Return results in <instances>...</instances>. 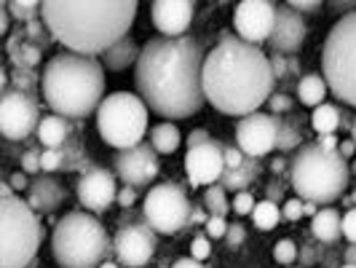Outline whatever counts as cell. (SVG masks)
I'll list each match as a JSON object with an SVG mask.
<instances>
[{
  "instance_id": "cell-6",
  "label": "cell",
  "mask_w": 356,
  "mask_h": 268,
  "mask_svg": "<svg viewBox=\"0 0 356 268\" xmlns=\"http://www.w3.org/2000/svg\"><path fill=\"white\" fill-rule=\"evenodd\" d=\"M113 242L105 226L91 212L75 210L56 220L51 233V252L59 268H99L107 263Z\"/></svg>"
},
{
  "instance_id": "cell-46",
  "label": "cell",
  "mask_w": 356,
  "mask_h": 268,
  "mask_svg": "<svg viewBox=\"0 0 356 268\" xmlns=\"http://www.w3.org/2000/svg\"><path fill=\"white\" fill-rule=\"evenodd\" d=\"M247 239V231H244V226H238V223H231L228 226V233H225V242L231 244V247H236V244H241Z\"/></svg>"
},
{
  "instance_id": "cell-56",
  "label": "cell",
  "mask_w": 356,
  "mask_h": 268,
  "mask_svg": "<svg viewBox=\"0 0 356 268\" xmlns=\"http://www.w3.org/2000/svg\"><path fill=\"white\" fill-rule=\"evenodd\" d=\"M172 268H204L198 260H193V258H182V260H177Z\"/></svg>"
},
{
  "instance_id": "cell-53",
  "label": "cell",
  "mask_w": 356,
  "mask_h": 268,
  "mask_svg": "<svg viewBox=\"0 0 356 268\" xmlns=\"http://www.w3.org/2000/svg\"><path fill=\"white\" fill-rule=\"evenodd\" d=\"M282 198H284V188H282V182H270V185H268V201H276V204H279Z\"/></svg>"
},
{
  "instance_id": "cell-34",
  "label": "cell",
  "mask_w": 356,
  "mask_h": 268,
  "mask_svg": "<svg viewBox=\"0 0 356 268\" xmlns=\"http://www.w3.org/2000/svg\"><path fill=\"white\" fill-rule=\"evenodd\" d=\"M67 166V159H65V150H43L40 153V169L43 172H59Z\"/></svg>"
},
{
  "instance_id": "cell-33",
  "label": "cell",
  "mask_w": 356,
  "mask_h": 268,
  "mask_svg": "<svg viewBox=\"0 0 356 268\" xmlns=\"http://www.w3.org/2000/svg\"><path fill=\"white\" fill-rule=\"evenodd\" d=\"M273 260H276L279 266L292 268V263L298 260V244H295L292 239H282V242H276V244H273Z\"/></svg>"
},
{
  "instance_id": "cell-4",
  "label": "cell",
  "mask_w": 356,
  "mask_h": 268,
  "mask_svg": "<svg viewBox=\"0 0 356 268\" xmlns=\"http://www.w3.org/2000/svg\"><path fill=\"white\" fill-rule=\"evenodd\" d=\"M40 91L54 116L86 118L105 102V65L97 56L54 54L40 75Z\"/></svg>"
},
{
  "instance_id": "cell-3",
  "label": "cell",
  "mask_w": 356,
  "mask_h": 268,
  "mask_svg": "<svg viewBox=\"0 0 356 268\" xmlns=\"http://www.w3.org/2000/svg\"><path fill=\"white\" fill-rule=\"evenodd\" d=\"M40 19L65 52L83 56H102L118 40L131 33L137 19V3H72V0H46Z\"/></svg>"
},
{
  "instance_id": "cell-62",
  "label": "cell",
  "mask_w": 356,
  "mask_h": 268,
  "mask_svg": "<svg viewBox=\"0 0 356 268\" xmlns=\"http://www.w3.org/2000/svg\"><path fill=\"white\" fill-rule=\"evenodd\" d=\"M348 201H351V207H356V188L351 191V196H348Z\"/></svg>"
},
{
  "instance_id": "cell-54",
  "label": "cell",
  "mask_w": 356,
  "mask_h": 268,
  "mask_svg": "<svg viewBox=\"0 0 356 268\" xmlns=\"http://www.w3.org/2000/svg\"><path fill=\"white\" fill-rule=\"evenodd\" d=\"M316 145H321L324 150H338L340 140L335 137V134H319V143Z\"/></svg>"
},
{
  "instance_id": "cell-7",
  "label": "cell",
  "mask_w": 356,
  "mask_h": 268,
  "mask_svg": "<svg viewBox=\"0 0 356 268\" xmlns=\"http://www.w3.org/2000/svg\"><path fill=\"white\" fill-rule=\"evenodd\" d=\"M43 228L22 196L0 198V268H27L38 255Z\"/></svg>"
},
{
  "instance_id": "cell-25",
  "label": "cell",
  "mask_w": 356,
  "mask_h": 268,
  "mask_svg": "<svg viewBox=\"0 0 356 268\" xmlns=\"http://www.w3.org/2000/svg\"><path fill=\"white\" fill-rule=\"evenodd\" d=\"M8 52H11V59H14V68H22V70H33L38 62H40V52L43 49H38L35 43H30L24 33H22V27H19L14 38L8 40Z\"/></svg>"
},
{
  "instance_id": "cell-20",
  "label": "cell",
  "mask_w": 356,
  "mask_h": 268,
  "mask_svg": "<svg viewBox=\"0 0 356 268\" xmlns=\"http://www.w3.org/2000/svg\"><path fill=\"white\" fill-rule=\"evenodd\" d=\"M65 188H62V182L51 175H38L33 180V185H30V191H27V204L35 210V212H43V214H51L56 212L62 204H65Z\"/></svg>"
},
{
  "instance_id": "cell-36",
  "label": "cell",
  "mask_w": 356,
  "mask_h": 268,
  "mask_svg": "<svg viewBox=\"0 0 356 268\" xmlns=\"http://www.w3.org/2000/svg\"><path fill=\"white\" fill-rule=\"evenodd\" d=\"M209 255H212V239L209 236H196L191 242V258L198 260V263H204Z\"/></svg>"
},
{
  "instance_id": "cell-21",
  "label": "cell",
  "mask_w": 356,
  "mask_h": 268,
  "mask_svg": "<svg viewBox=\"0 0 356 268\" xmlns=\"http://www.w3.org/2000/svg\"><path fill=\"white\" fill-rule=\"evenodd\" d=\"M140 46L134 43V38L126 36L124 40H118L113 49H107L102 54V65H105V70L110 72H121L126 68H131V65H137V59H140Z\"/></svg>"
},
{
  "instance_id": "cell-32",
  "label": "cell",
  "mask_w": 356,
  "mask_h": 268,
  "mask_svg": "<svg viewBox=\"0 0 356 268\" xmlns=\"http://www.w3.org/2000/svg\"><path fill=\"white\" fill-rule=\"evenodd\" d=\"M40 8H43V3H35V0H14V3H8L11 17L17 19L22 27L30 24V22H38L40 19Z\"/></svg>"
},
{
  "instance_id": "cell-55",
  "label": "cell",
  "mask_w": 356,
  "mask_h": 268,
  "mask_svg": "<svg viewBox=\"0 0 356 268\" xmlns=\"http://www.w3.org/2000/svg\"><path fill=\"white\" fill-rule=\"evenodd\" d=\"M343 260H346L348 266H356V244H348V247L343 250Z\"/></svg>"
},
{
  "instance_id": "cell-47",
  "label": "cell",
  "mask_w": 356,
  "mask_h": 268,
  "mask_svg": "<svg viewBox=\"0 0 356 268\" xmlns=\"http://www.w3.org/2000/svg\"><path fill=\"white\" fill-rule=\"evenodd\" d=\"M207 143H212V137H209L207 129H193L188 134V148H198V145H207Z\"/></svg>"
},
{
  "instance_id": "cell-64",
  "label": "cell",
  "mask_w": 356,
  "mask_h": 268,
  "mask_svg": "<svg viewBox=\"0 0 356 268\" xmlns=\"http://www.w3.org/2000/svg\"><path fill=\"white\" fill-rule=\"evenodd\" d=\"M340 268H356V266H348V263H343V266H340Z\"/></svg>"
},
{
  "instance_id": "cell-60",
  "label": "cell",
  "mask_w": 356,
  "mask_h": 268,
  "mask_svg": "<svg viewBox=\"0 0 356 268\" xmlns=\"http://www.w3.org/2000/svg\"><path fill=\"white\" fill-rule=\"evenodd\" d=\"M351 140L356 143V116H354V121H351Z\"/></svg>"
},
{
  "instance_id": "cell-41",
  "label": "cell",
  "mask_w": 356,
  "mask_h": 268,
  "mask_svg": "<svg viewBox=\"0 0 356 268\" xmlns=\"http://www.w3.org/2000/svg\"><path fill=\"white\" fill-rule=\"evenodd\" d=\"M204 231H207L209 239H225V233H228V220H225V217H209L207 226H204Z\"/></svg>"
},
{
  "instance_id": "cell-45",
  "label": "cell",
  "mask_w": 356,
  "mask_h": 268,
  "mask_svg": "<svg viewBox=\"0 0 356 268\" xmlns=\"http://www.w3.org/2000/svg\"><path fill=\"white\" fill-rule=\"evenodd\" d=\"M292 11H298L300 17L303 14H316V11H321V3L319 0H292V3H286Z\"/></svg>"
},
{
  "instance_id": "cell-26",
  "label": "cell",
  "mask_w": 356,
  "mask_h": 268,
  "mask_svg": "<svg viewBox=\"0 0 356 268\" xmlns=\"http://www.w3.org/2000/svg\"><path fill=\"white\" fill-rule=\"evenodd\" d=\"M327 91H330V86H327L324 75H319V72H308V75H303V78L298 81V100H300V105H305V107L324 105Z\"/></svg>"
},
{
  "instance_id": "cell-27",
  "label": "cell",
  "mask_w": 356,
  "mask_h": 268,
  "mask_svg": "<svg viewBox=\"0 0 356 268\" xmlns=\"http://www.w3.org/2000/svg\"><path fill=\"white\" fill-rule=\"evenodd\" d=\"M179 143H182V134H179L177 124H172V121H163L150 129V145L156 148L159 156H172L179 148Z\"/></svg>"
},
{
  "instance_id": "cell-16",
  "label": "cell",
  "mask_w": 356,
  "mask_h": 268,
  "mask_svg": "<svg viewBox=\"0 0 356 268\" xmlns=\"http://www.w3.org/2000/svg\"><path fill=\"white\" fill-rule=\"evenodd\" d=\"M113 252L124 268H143L156 255V231L150 226H124L113 239Z\"/></svg>"
},
{
  "instance_id": "cell-9",
  "label": "cell",
  "mask_w": 356,
  "mask_h": 268,
  "mask_svg": "<svg viewBox=\"0 0 356 268\" xmlns=\"http://www.w3.org/2000/svg\"><path fill=\"white\" fill-rule=\"evenodd\" d=\"M147 105L140 94L131 91H113L97 110V132L115 150H129L143 143L147 132Z\"/></svg>"
},
{
  "instance_id": "cell-63",
  "label": "cell",
  "mask_w": 356,
  "mask_h": 268,
  "mask_svg": "<svg viewBox=\"0 0 356 268\" xmlns=\"http://www.w3.org/2000/svg\"><path fill=\"white\" fill-rule=\"evenodd\" d=\"M351 175H356V159L351 161Z\"/></svg>"
},
{
  "instance_id": "cell-30",
  "label": "cell",
  "mask_w": 356,
  "mask_h": 268,
  "mask_svg": "<svg viewBox=\"0 0 356 268\" xmlns=\"http://www.w3.org/2000/svg\"><path fill=\"white\" fill-rule=\"evenodd\" d=\"M282 217H284V214L279 210V204L263 198V201H257V207H254V212H252V223H254L260 231H273Z\"/></svg>"
},
{
  "instance_id": "cell-48",
  "label": "cell",
  "mask_w": 356,
  "mask_h": 268,
  "mask_svg": "<svg viewBox=\"0 0 356 268\" xmlns=\"http://www.w3.org/2000/svg\"><path fill=\"white\" fill-rule=\"evenodd\" d=\"M134 201H137V188L126 185V188H121V191H118V204H121L124 210H129Z\"/></svg>"
},
{
  "instance_id": "cell-52",
  "label": "cell",
  "mask_w": 356,
  "mask_h": 268,
  "mask_svg": "<svg viewBox=\"0 0 356 268\" xmlns=\"http://www.w3.org/2000/svg\"><path fill=\"white\" fill-rule=\"evenodd\" d=\"M338 153L343 156V159L348 161V159H354L356 156V143L348 137V140H340V145H338Z\"/></svg>"
},
{
  "instance_id": "cell-37",
  "label": "cell",
  "mask_w": 356,
  "mask_h": 268,
  "mask_svg": "<svg viewBox=\"0 0 356 268\" xmlns=\"http://www.w3.org/2000/svg\"><path fill=\"white\" fill-rule=\"evenodd\" d=\"M268 107H270V113L273 116H279V113H292V107H295V102H292V97L289 94H284V91H276L270 100H268Z\"/></svg>"
},
{
  "instance_id": "cell-19",
  "label": "cell",
  "mask_w": 356,
  "mask_h": 268,
  "mask_svg": "<svg viewBox=\"0 0 356 268\" xmlns=\"http://www.w3.org/2000/svg\"><path fill=\"white\" fill-rule=\"evenodd\" d=\"M196 6L191 0H156L150 6L153 24L163 38H182L191 27Z\"/></svg>"
},
{
  "instance_id": "cell-40",
  "label": "cell",
  "mask_w": 356,
  "mask_h": 268,
  "mask_svg": "<svg viewBox=\"0 0 356 268\" xmlns=\"http://www.w3.org/2000/svg\"><path fill=\"white\" fill-rule=\"evenodd\" d=\"M222 156H225V169H236V166H241L247 161L244 150L238 145H222Z\"/></svg>"
},
{
  "instance_id": "cell-13",
  "label": "cell",
  "mask_w": 356,
  "mask_h": 268,
  "mask_svg": "<svg viewBox=\"0 0 356 268\" xmlns=\"http://www.w3.org/2000/svg\"><path fill=\"white\" fill-rule=\"evenodd\" d=\"M276 24V3L270 0H244L233 8V27L247 43H268Z\"/></svg>"
},
{
  "instance_id": "cell-12",
  "label": "cell",
  "mask_w": 356,
  "mask_h": 268,
  "mask_svg": "<svg viewBox=\"0 0 356 268\" xmlns=\"http://www.w3.org/2000/svg\"><path fill=\"white\" fill-rule=\"evenodd\" d=\"M279 124H282V118H276L270 113H260V110L252 116H244L236 124V145L244 150V156L263 159L268 153H273L279 145Z\"/></svg>"
},
{
  "instance_id": "cell-42",
  "label": "cell",
  "mask_w": 356,
  "mask_h": 268,
  "mask_svg": "<svg viewBox=\"0 0 356 268\" xmlns=\"http://www.w3.org/2000/svg\"><path fill=\"white\" fill-rule=\"evenodd\" d=\"M270 68H273V78L276 81H284L286 75H289V59H286L284 54H273L270 56Z\"/></svg>"
},
{
  "instance_id": "cell-43",
  "label": "cell",
  "mask_w": 356,
  "mask_h": 268,
  "mask_svg": "<svg viewBox=\"0 0 356 268\" xmlns=\"http://www.w3.org/2000/svg\"><path fill=\"white\" fill-rule=\"evenodd\" d=\"M343 236L348 239V244H356V207L343 214Z\"/></svg>"
},
{
  "instance_id": "cell-50",
  "label": "cell",
  "mask_w": 356,
  "mask_h": 268,
  "mask_svg": "<svg viewBox=\"0 0 356 268\" xmlns=\"http://www.w3.org/2000/svg\"><path fill=\"white\" fill-rule=\"evenodd\" d=\"M11 11H8V3H0V33L8 36V27H11Z\"/></svg>"
},
{
  "instance_id": "cell-31",
  "label": "cell",
  "mask_w": 356,
  "mask_h": 268,
  "mask_svg": "<svg viewBox=\"0 0 356 268\" xmlns=\"http://www.w3.org/2000/svg\"><path fill=\"white\" fill-rule=\"evenodd\" d=\"M204 207H207L209 217H225V214L231 212L228 191H225L220 182H217V185H209V188L204 191Z\"/></svg>"
},
{
  "instance_id": "cell-23",
  "label": "cell",
  "mask_w": 356,
  "mask_h": 268,
  "mask_svg": "<svg viewBox=\"0 0 356 268\" xmlns=\"http://www.w3.org/2000/svg\"><path fill=\"white\" fill-rule=\"evenodd\" d=\"M67 137H70L67 118H62V116H43V121L38 126V140H40V145H46V150L65 148Z\"/></svg>"
},
{
  "instance_id": "cell-49",
  "label": "cell",
  "mask_w": 356,
  "mask_h": 268,
  "mask_svg": "<svg viewBox=\"0 0 356 268\" xmlns=\"http://www.w3.org/2000/svg\"><path fill=\"white\" fill-rule=\"evenodd\" d=\"M8 182H11V188H14V191H30V185H33L24 172H14V175L8 178Z\"/></svg>"
},
{
  "instance_id": "cell-15",
  "label": "cell",
  "mask_w": 356,
  "mask_h": 268,
  "mask_svg": "<svg viewBox=\"0 0 356 268\" xmlns=\"http://www.w3.org/2000/svg\"><path fill=\"white\" fill-rule=\"evenodd\" d=\"M222 145L220 140H212L207 145H198V148H188L185 153V175L188 182L196 185V188H209L217 185L222 175H225V156H222Z\"/></svg>"
},
{
  "instance_id": "cell-38",
  "label": "cell",
  "mask_w": 356,
  "mask_h": 268,
  "mask_svg": "<svg viewBox=\"0 0 356 268\" xmlns=\"http://www.w3.org/2000/svg\"><path fill=\"white\" fill-rule=\"evenodd\" d=\"M38 81H40V78H38L33 70H22V68H14V84H17L19 91H27V94H30V91L35 89Z\"/></svg>"
},
{
  "instance_id": "cell-59",
  "label": "cell",
  "mask_w": 356,
  "mask_h": 268,
  "mask_svg": "<svg viewBox=\"0 0 356 268\" xmlns=\"http://www.w3.org/2000/svg\"><path fill=\"white\" fill-rule=\"evenodd\" d=\"M316 212H319V204H314V201H305V214H308V217H314Z\"/></svg>"
},
{
  "instance_id": "cell-51",
  "label": "cell",
  "mask_w": 356,
  "mask_h": 268,
  "mask_svg": "<svg viewBox=\"0 0 356 268\" xmlns=\"http://www.w3.org/2000/svg\"><path fill=\"white\" fill-rule=\"evenodd\" d=\"M330 8H332L340 19H343V17H348V14H354L356 3H340V0H335V3H330Z\"/></svg>"
},
{
  "instance_id": "cell-24",
  "label": "cell",
  "mask_w": 356,
  "mask_h": 268,
  "mask_svg": "<svg viewBox=\"0 0 356 268\" xmlns=\"http://www.w3.org/2000/svg\"><path fill=\"white\" fill-rule=\"evenodd\" d=\"M260 178V164L257 159H250L241 164V166H236V169H225V175L220 180V185L225 188V191H233V194H241V191H247L254 180Z\"/></svg>"
},
{
  "instance_id": "cell-44",
  "label": "cell",
  "mask_w": 356,
  "mask_h": 268,
  "mask_svg": "<svg viewBox=\"0 0 356 268\" xmlns=\"http://www.w3.org/2000/svg\"><path fill=\"white\" fill-rule=\"evenodd\" d=\"M22 172H24V175H38V172H40V153L27 150V153L22 156Z\"/></svg>"
},
{
  "instance_id": "cell-11",
  "label": "cell",
  "mask_w": 356,
  "mask_h": 268,
  "mask_svg": "<svg viewBox=\"0 0 356 268\" xmlns=\"http://www.w3.org/2000/svg\"><path fill=\"white\" fill-rule=\"evenodd\" d=\"M40 105L33 94L6 89L0 97V132L6 140H24L40 126Z\"/></svg>"
},
{
  "instance_id": "cell-57",
  "label": "cell",
  "mask_w": 356,
  "mask_h": 268,
  "mask_svg": "<svg viewBox=\"0 0 356 268\" xmlns=\"http://www.w3.org/2000/svg\"><path fill=\"white\" fill-rule=\"evenodd\" d=\"M284 166H286L284 159H273V161H270V172H273V175H282V172H284Z\"/></svg>"
},
{
  "instance_id": "cell-2",
  "label": "cell",
  "mask_w": 356,
  "mask_h": 268,
  "mask_svg": "<svg viewBox=\"0 0 356 268\" xmlns=\"http://www.w3.org/2000/svg\"><path fill=\"white\" fill-rule=\"evenodd\" d=\"M273 84L270 56L241 38L220 40L204 59V94L222 116L244 118L257 113L273 97Z\"/></svg>"
},
{
  "instance_id": "cell-35",
  "label": "cell",
  "mask_w": 356,
  "mask_h": 268,
  "mask_svg": "<svg viewBox=\"0 0 356 268\" xmlns=\"http://www.w3.org/2000/svg\"><path fill=\"white\" fill-rule=\"evenodd\" d=\"M254 207H257V201H254V196H252L250 191L233 194L231 212H236V214H252V212H254Z\"/></svg>"
},
{
  "instance_id": "cell-14",
  "label": "cell",
  "mask_w": 356,
  "mask_h": 268,
  "mask_svg": "<svg viewBox=\"0 0 356 268\" xmlns=\"http://www.w3.org/2000/svg\"><path fill=\"white\" fill-rule=\"evenodd\" d=\"M113 166H115V175L124 180L126 185H131V188H145V185H150L161 172L156 148L145 143L134 145V148H129V150H115Z\"/></svg>"
},
{
  "instance_id": "cell-17",
  "label": "cell",
  "mask_w": 356,
  "mask_h": 268,
  "mask_svg": "<svg viewBox=\"0 0 356 268\" xmlns=\"http://www.w3.org/2000/svg\"><path fill=\"white\" fill-rule=\"evenodd\" d=\"M118 191L121 188L115 185V175L107 172L105 166L81 172L78 185H75V196L81 201V207L91 212H105L113 201H118Z\"/></svg>"
},
{
  "instance_id": "cell-18",
  "label": "cell",
  "mask_w": 356,
  "mask_h": 268,
  "mask_svg": "<svg viewBox=\"0 0 356 268\" xmlns=\"http://www.w3.org/2000/svg\"><path fill=\"white\" fill-rule=\"evenodd\" d=\"M305 22L298 11H292L286 3L276 6V24H273V33L268 38V46L273 54H298L305 43Z\"/></svg>"
},
{
  "instance_id": "cell-39",
  "label": "cell",
  "mask_w": 356,
  "mask_h": 268,
  "mask_svg": "<svg viewBox=\"0 0 356 268\" xmlns=\"http://www.w3.org/2000/svg\"><path fill=\"white\" fill-rule=\"evenodd\" d=\"M282 214H284V220H289V223H298L305 214V201L303 198H286Z\"/></svg>"
},
{
  "instance_id": "cell-28",
  "label": "cell",
  "mask_w": 356,
  "mask_h": 268,
  "mask_svg": "<svg viewBox=\"0 0 356 268\" xmlns=\"http://www.w3.org/2000/svg\"><path fill=\"white\" fill-rule=\"evenodd\" d=\"M300 124L303 121H298L292 113L286 116V118H282V124H279V150L282 153H298L300 148H303V129H300Z\"/></svg>"
},
{
  "instance_id": "cell-61",
  "label": "cell",
  "mask_w": 356,
  "mask_h": 268,
  "mask_svg": "<svg viewBox=\"0 0 356 268\" xmlns=\"http://www.w3.org/2000/svg\"><path fill=\"white\" fill-rule=\"evenodd\" d=\"M99 268H121V263H110V260H107V263H102Z\"/></svg>"
},
{
  "instance_id": "cell-10",
  "label": "cell",
  "mask_w": 356,
  "mask_h": 268,
  "mask_svg": "<svg viewBox=\"0 0 356 268\" xmlns=\"http://www.w3.org/2000/svg\"><path fill=\"white\" fill-rule=\"evenodd\" d=\"M145 223L156 233H179L191 223V198L179 188L177 182H161L147 191L143 201Z\"/></svg>"
},
{
  "instance_id": "cell-58",
  "label": "cell",
  "mask_w": 356,
  "mask_h": 268,
  "mask_svg": "<svg viewBox=\"0 0 356 268\" xmlns=\"http://www.w3.org/2000/svg\"><path fill=\"white\" fill-rule=\"evenodd\" d=\"M207 220H209V214L201 212V210H193V214H191V223H204L207 226Z\"/></svg>"
},
{
  "instance_id": "cell-1",
  "label": "cell",
  "mask_w": 356,
  "mask_h": 268,
  "mask_svg": "<svg viewBox=\"0 0 356 268\" xmlns=\"http://www.w3.org/2000/svg\"><path fill=\"white\" fill-rule=\"evenodd\" d=\"M207 54L193 38H150L134 65V84L150 113L182 121L201 113Z\"/></svg>"
},
{
  "instance_id": "cell-29",
  "label": "cell",
  "mask_w": 356,
  "mask_h": 268,
  "mask_svg": "<svg viewBox=\"0 0 356 268\" xmlns=\"http://www.w3.org/2000/svg\"><path fill=\"white\" fill-rule=\"evenodd\" d=\"M311 126H314L316 134H335L340 129V110L335 105H330V102L314 107V113H311Z\"/></svg>"
},
{
  "instance_id": "cell-8",
  "label": "cell",
  "mask_w": 356,
  "mask_h": 268,
  "mask_svg": "<svg viewBox=\"0 0 356 268\" xmlns=\"http://www.w3.org/2000/svg\"><path fill=\"white\" fill-rule=\"evenodd\" d=\"M321 70L335 100L356 107V11L330 30L321 49Z\"/></svg>"
},
{
  "instance_id": "cell-22",
  "label": "cell",
  "mask_w": 356,
  "mask_h": 268,
  "mask_svg": "<svg viewBox=\"0 0 356 268\" xmlns=\"http://www.w3.org/2000/svg\"><path fill=\"white\" fill-rule=\"evenodd\" d=\"M311 231L321 244H335L343 236V217L338 210H319L311 217Z\"/></svg>"
},
{
  "instance_id": "cell-5",
  "label": "cell",
  "mask_w": 356,
  "mask_h": 268,
  "mask_svg": "<svg viewBox=\"0 0 356 268\" xmlns=\"http://www.w3.org/2000/svg\"><path fill=\"white\" fill-rule=\"evenodd\" d=\"M351 180V166L338 150H324L321 145H303L289 161V182L298 198L314 204H332L343 196Z\"/></svg>"
}]
</instances>
